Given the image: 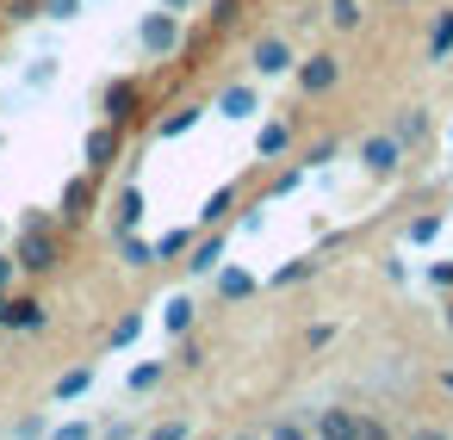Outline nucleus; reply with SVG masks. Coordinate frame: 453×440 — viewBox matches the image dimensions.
Masks as SVG:
<instances>
[{
    "instance_id": "nucleus-3",
    "label": "nucleus",
    "mask_w": 453,
    "mask_h": 440,
    "mask_svg": "<svg viewBox=\"0 0 453 440\" xmlns=\"http://www.w3.org/2000/svg\"><path fill=\"white\" fill-rule=\"evenodd\" d=\"M311 434H323V440H379L385 434V421L379 415H366V409H317L311 415Z\"/></svg>"
},
{
    "instance_id": "nucleus-21",
    "label": "nucleus",
    "mask_w": 453,
    "mask_h": 440,
    "mask_svg": "<svg viewBox=\"0 0 453 440\" xmlns=\"http://www.w3.org/2000/svg\"><path fill=\"white\" fill-rule=\"evenodd\" d=\"M88 391H94V366H69V372L50 384V397H57V403H75V397H88Z\"/></svg>"
},
{
    "instance_id": "nucleus-47",
    "label": "nucleus",
    "mask_w": 453,
    "mask_h": 440,
    "mask_svg": "<svg viewBox=\"0 0 453 440\" xmlns=\"http://www.w3.org/2000/svg\"><path fill=\"white\" fill-rule=\"evenodd\" d=\"M447 329H453V310H447Z\"/></svg>"
},
{
    "instance_id": "nucleus-4",
    "label": "nucleus",
    "mask_w": 453,
    "mask_h": 440,
    "mask_svg": "<svg viewBox=\"0 0 453 440\" xmlns=\"http://www.w3.org/2000/svg\"><path fill=\"white\" fill-rule=\"evenodd\" d=\"M292 81H298L304 100H323V94L342 87V57H335V50H311V57L292 63Z\"/></svg>"
},
{
    "instance_id": "nucleus-16",
    "label": "nucleus",
    "mask_w": 453,
    "mask_h": 440,
    "mask_svg": "<svg viewBox=\"0 0 453 440\" xmlns=\"http://www.w3.org/2000/svg\"><path fill=\"white\" fill-rule=\"evenodd\" d=\"M286 149H292V125L286 118H267L261 137H255V162H280Z\"/></svg>"
},
{
    "instance_id": "nucleus-33",
    "label": "nucleus",
    "mask_w": 453,
    "mask_h": 440,
    "mask_svg": "<svg viewBox=\"0 0 453 440\" xmlns=\"http://www.w3.org/2000/svg\"><path fill=\"white\" fill-rule=\"evenodd\" d=\"M434 236H441V217H434V211H428V217H416V224H410V248H428V242H434Z\"/></svg>"
},
{
    "instance_id": "nucleus-1",
    "label": "nucleus",
    "mask_w": 453,
    "mask_h": 440,
    "mask_svg": "<svg viewBox=\"0 0 453 440\" xmlns=\"http://www.w3.org/2000/svg\"><path fill=\"white\" fill-rule=\"evenodd\" d=\"M13 261L26 279H44L63 267V236H57V217L50 224H19V242H13Z\"/></svg>"
},
{
    "instance_id": "nucleus-27",
    "label": "nucleus",
    "mask_w": 453,
    "mask_h": 440,
    "mask_svg": "<svg viewBox=\"0 0 453 440\" xmlns=\"http://www.w3.org/2000/svg\"><path fill=\"white\" fill-rule=\"evenodd\" d=\"M187 242H193V230H162V236H156V261H180Z\"/></svg>"
},
{
    "instance_id": "nucleus-7",
    "label": "nucleus",
    "mask_w": 453,
    "mask_h": 440,
    "mask_svg": "<svg viewBox=\"0 0 453 440\" xmlns=\"http://www.w3.org/2000/svg\"><path fill=\"white\" fill-rule=\"evenodd\" d=\"M0 329H13V335H44V329H50V304H44V298H32V292H7Z\"/></svg>"
},
{
    "instance_id": "nucleus-26",
    "label": "nucleus",
    "mask_w": 453,
    "mask_h": 440,
    "mask_svg": "<svg viewBox=\"0 0 453 440\" xmlns=\"http://www.w3.org/2000/svg\"><path fill=\"white\" fill-rule=\"evenodd\" d=\"M0 19H7V26H32V19H44V7H38V0H0Z\"/></svg>"
},
{
    "instance_id": "nucleus-46",
    "label": "nucleus",
    "mask_w": 453,
    "mask_h": 440,
    "mask_svg": "<svg viewBox=\"0 0 453 440\" xmlns=\"http://www.w3.org/2000/svg\"><path fill=\"white\" fill-rule=\"evenodd\" d=\"M0 310H7V292H0Z\"/></svg>"
},
{
    "instance_id": "nucleus-35",
    "label": "nucleus",
    "mask_w": 453,
    "mask_h": 440,
    "mask_svg": "<svg viewBox=\"0 0 453 440\" xmlns=\"http://www.w3.org/2000/svg\"><path fill=\"white\" fill-rule=\"evenodd\" d=\"M50 434H57V440H88V434H100V428H94V421H57Z\"/></svg>"
},
{
    "instance_id": "nucleus-28",
    "label": "nucleus",
    "mask_w": 453,
    "mask_h": 440,
    "mask_svg": "<svg viewBox=\"0 0 453 440\" xmlns=\"http://www.w3.org/2000/svg\"><path fill=\"white\" fill-rule=\"evenodd\" d=\"M329 26L335 32H360V0H329Z\"/></svg>"
},
{
    "instance_id": "nucleus-41",
    "label": "nucleus",
    "mask_w": 453,
    "mask_h": 440,
    "mask_svg": "<svg viewBox=\"0 0 453 440\" xmlns=\"http://www.w3.org/2000/svg\"><path fill=\"white\" fill-rule=\"evenodd\" d=\"M267 434H280V440H298V434H311V421H273Z\"/></svg>"
},
{
    "instance_id": "nucleus-38",
    "label": "nucleus",
    "mask_w": 453,
    "mask_h": 440,
    "mask_svg": "<svg viewBox=\"0 0 453 440\" xmlns=\"http://www.w3.org/2000/svg\"><path fill=\"white\" fill-rule=\"evenodd\" d=\"M428 285H434V292H453V261H434V267H428Z\"/></svg>"
},
{
    "instance_id": "nucleus-42",
    "label": "nucleus",
    "mask_w": 453,
    "mask_h": 440,
    "mask_svg": "<svg viewBox=\"0 0 453 440\" xmlns=\"http://www.w3.org/2000/svg\"><path fill=\"white\" fill-rule=\"evenodd\" d=\"M304 341H311V347H329V341H335V322H317V329H311Z\"/></svg>"
},
{
    "instance_id": "nucleus-6",
    "label": "nucleus",
    "mask_w": 453,
    "mask_h": 440,
    "mask_svg": "<svg viewBox=\"0 0 453 440\" xmlns=\"http://www.w3.org/2000/svg\"><path fill=\"white\" fill-rule=\"evenodd\" d=\"M112 162H125V131L100 118V125L88 131V143H81V168L106 180V174H112Z\"/></svg>"
},
{
    "instance_id": "nucleus-5",
    "label": "nucleus",
    "mask_w": 453,
    "mask_h": 440,
    "mask_svg": "<svg viewBox=\"0 0 453 440\" xmlns=\"http://www.w3.org/2000/svg\"><path fill=\"white\" fill-rule=\"evenodd\" d=\"M100 118H106V125H119V131L143 125V81H131V75L106 81V94H100Z\"/></svg>"
},
{
    "instance_id": "nucleus-29",
    "label": "nucleus",
    "mask_w": 453,
    "mask_h": 440,
    "mask_svg": "<svg viewBox=\"0 0 453 440\" xmlns=\"http://www.w3.org/2000/svg\"><path fill=\"white\" fill-rule=\"evenodd\" d=\"M137 335H143V310H125V316L112 322V347H131Z\"/></svg>"
},
{
    "instance_id": "nucleus-32",
    "label": "nucleus",
    "mask_w": 453,
    "mask_h": 440,
    "mask_svg": "<svg viewBox=\"0 0 453 440\" xmlns=\"http://www.w3.org/2000/svg\"><path fill=\"white\" fill-rule=\"evenodd\" d=\"M304 180H311V168H304V162H298V168H286V174L273 180V199H292V193H298Z\"/></svg>"
},
{
    "instance_id": "nucleus-34",
    "label": "nucleus",
    "mask_w": 453,
    "mask_h": 440,
    "mask_svg": "<svg viewBox=\"0 0 453 440\" xmlns=\"http://www.w3.org/2000/svg\"><path fill=\"white\" fill-rule=\"evenodd\" d=\"M7 434H19V440H38V434H50V421H44V415H19Z\"/></svg>"
},
{
    "instance_id": "nucleus-20",
    "label": "nucleus",
    "mask_w": 453,
    "mask_h": 440,
    "mask_svg": "<svg viewBox=\"0 0 453 440\" xmlns=\"http://www.w3.org/2000/svg\"><path fill=\"white\" fill-rule=\"evenodd\" d=\"M218 118H255V87H249V81L224 87V94H218Z\"/></svg>"
},
{
    "instance_id": "nucleus-31",
    "label": "nucleus",
    "mask_w": 453,
    "mask_h": 440,
    "mask_svg": "<svg viewBox=\"0 0 453 440\" xmlns=\"http://www.w3.org/2000/svg\"><path fill=\"white\" fill-rule=\"evenodd\" d=\"M57 81V57H32V69H26V87H50Z\"/></svg>"
},
{
    "instance_id": "nucleus-12",
    "label": "nucleus",
    "mask_w": 453,
    "mask_h": 440,
    "mask_svg": "<svg viewBox=\"0 0 453 440\" xmlns=\"http://www.w3.org/2000/svg\"><path fill=\"white\" fill-rule=\"evenodd\" d=\"M236 199H242V186H236V180H224V186H211V193H205V205H199V230H218V224H230V211H236Z\"/></svg>"
},
{
    "instance_id": "nucleus-45",
    "label": "nucleus",
    "mask_w": 453,
    "mask_h": 440,
    "mask_svg": "<svg viewBox=\"0 0 453 440\" xmlns=\"http://www.w3.org/2000/svg\"><path fill=\"white\" fill-rule=\"evenodd\" d=\"M447 149H453V125H447Z\"/></svg>"
},
{
    "instance_id": "nucleus-19",
    "label": "nucleus",
    "mask_w": 453,
    "mask_h": 440,
    "mask_svg": "<svg viewBox=\"0 0 453 440\" xmlns=\"http://www.w3.org/2000/svg\"><path fill=\"white\" fill-rule=\"evenodd\" d=\"M193 322H199V304H193L187 292L162 304V329H168V335H193Z\"/></svg>"
},
{
    "instance_id": "nucleus-37",
    "label": "nucleus",
    "mask_w": 453,
    "mask_h": 440,
    "mask_svg": "<svg viewBox=\"0 0 453 440\" xmlns=\"http://www.w3.org/2000/svg\"><path fill=\"white\" fill-rule=\"evenodd\" d=\"M150 434H156V440H187V434H193V421H156Z\"/></svg>"
},
{
    "instance_id": "nucleus-22",
    "label": "nucleus",
    "mask_w": 453,
    "mask_h": 440,
    "mask_svg": "<svg viewBox=\"0 0 453 440\" xmlns=\"http://www.w3.org/2000/svg\"><path fill=\"white\" fill-rule=\"evenodd\" d=\"M447 57H453V7H441L428 26V63H447Z\"/></svg>"
},
{
    "instance_id": "nucleus-8",
    "label": "nucleus",
    "mask_w": 453,
    "mask_h": 440,
    "mask_svg": "<svg viewBox=\"0 0 453 440\" xmlns=\"http://www.w3.org/2000/svg\"><path fill=\"white\" fill-rule=\"evenodd\" d=\"M224 248H230L224 224H218V230H205V236H193V242H187V254H180L187 279H211V273H218V261H224Z\"/></svg>"
},
{
    "instance_id": "nucleus-36",
    "label": "nucleus",
    "mask_w": 453,
    "mask_h": 440,
    "mask_svg": "<svg viewBox=\"0 0 453 440\" xmlns=\"http://www.w3.org/2000/svg\"><path fill=\"white\" fill-rule=\"evenodd\" d=\"M19 285V261H13V248H0V292H13Z\"/></svg>"
},
{
    "instance_id": "nucleus-30",
    "label": "nucleus",
    "mask_w": 453,
    "mask_h": 440,
    "mask_svg": "<svg viewBox=\"0 0 453 440\" xmlns=\"http://www.w3.org/2000/svg\"><path fill=\"white\" fill-rule=\"evenodd\" d=\"M38 7H44V19L69 26V19H81V7H88V0H38Z\"/></svg>"
},
{
    "instance_id": "nucleus-40",
    "label": "nucleus",
    "mask_w": 453,
    "mask_h": 440,
    "mask_svg": "<svg viewBox=\"0 0 453 440\" xmlns=\"http://www.w3.org/2000/svg\"><path fill=\"white\" fill-rule=\"evenodd\" d=\"M180 366H187V372H193V366H205V347H199V341H187V335H180Z\"/></svg>"
},
{
    "instance_id": "nucleus-48",
    "label": "nucleus",
    "mask_w": 453,
    "mask_h": 440,
    "mask_svg": "<svg viewBox=\"0 0 453 440\" xmlns=\"http://www.w3.org/2000/svg\"><path fill=\"white\" fill-rule=\"evenodd\" d=\"M0 236H7V224H0Z\"/></svg>"
},
{
    "instance_id": "nucleus-15",
    "label": "nucleus",
    "mask_w": 453,
    "mask_h": 440,
    "mask_svg": "<svg viewBox=\"0 0 453 440\" xmlns=\"http://www.w3.org/2000/svg\"><path fill=\"white\" fill-rule=\"evenodd\" d=\"M199 118H205V106H174L168 118H156V125H150V137H156V143H174V137H187Z\"/></svg>"
},
{
    "instance_id": "nucleus-44",
    "label": "nucleus",
    "mask_w": 453,
    "mask_h": 440,
    "mask_svg": "<svg viewBox=\"0 0 453 440\" xmlns=\"http://www.w3.org/2000/svg\"><path fill=\"white\" fill-rule=\"evenodd\" d=\"M441 391H447V397H453V366H447V372H441Z\"/></svg>"
},
{
    "instance_id": "nucleus-25",
    "label": "nucleus",
    "mask_w": 453,
    "mask_h": 440,
    "mask_svg": "<svg viewBox=\"0 0 453 440\" xmlns=\"http://www.w3.org/2000/svg\"><path fill=\"white\" fill-rule=\"evenodd\" d=\"M162 378H168V360H143V366H131V378H125V384L143 397V391H156Z\"/></svg>"
},
{
    "instance_id": "nucleus-9",
    "label": "nucleus",
    "mask_w": 453,
    "mask_h": 440,
    "mask_svg": "<svg viewBox=\"0 0 453 440\" xmlns=\"http://www.w3.org/2000/svg\"><path fill=\"white\" fill-rule=\"evenodd\" d=\"M292 44L280 38V32H267V38H255V50H249V69L261 75V81H280V75H292Z\"/></svg>"
},
{
    "instance_id": "nucleus-43",
    "label": "nucleus",
    "mask_w": 453,
    "mask_h": 440,
    "mask_svg": "<svg viewBox=\"0 0 453 440\" xmlns=\"http://www.w3.org/2000/svg\"><path fill=\"white\" fill-rule=\"evenodd\" d=\"M156 7H168V13H193V0H156Z\"/></svg>"
},
{
    "instance_id": "nucleus-24",
    "label": "nucleus",
    "mask_w": 453,
    "mask_h": 440,
    "mask_svg": "<svg viewBox=\"0 0 453 440\" xmlns=\"http://www.w3.org/2000/svg\"><path fill=\"white\" fill-rule=\"evenodd\" d=\"M242 13H249V0H211V13H205V32H230Z\"/></svg>"
},
{
    "instance_id": "nucleus-23",
    "label": "nucleus",
    "mask_w": 453,
    "mask_h": 440,
    "mask_svg": "<svg viewBox=\"0 0 453 440\" xmlns=\"http://www.w3.org/2000/svg\"><path fill=\"white\" fill-rule=\"evenodd\" d=\"M304 279H317V261H311V254L286 261V267H280V273H273L267 285H273V292H292V285H304Z\"/></svg>"
},
{
    "instance_id": "nucleus-18",
    "label": "nucleus",
    "mask_w": 453,
    "mask_h": 440,
    "mask_svg": "<svg viewBox=\"0 0 453 440\" xmlns=\"http://www.w3.org/2000/svg\"><path fill=\"white\" fill-rule=\"evenodd\" d=\"M391 137H397V143H403V156H410V149L428 137V112H422V106H403V112L391 118Z\"/></svg>"
},
{
    "instance_id": "nucleus-17",
    "label": "nucleus",
    "mask_w": 453,
    "mask_h": 440,
    "mask_svg": "<svg viewBox=\"0 0 453 440\" xmlns=\"http://www.w3.org/2000/svg\"><path fill=\"white\" fill-rule=\"evenodd\" d=\"M112 248H119V261H125L131 273H143V267H156V242H143L137 230H119V236H112Z\"/></svg>"
},
{
    "instance_id": "nucleus-14",
    "label": "nucleus",
    "mask_w": 453,
    "mask_h": 440,
    "mask_svg": "<svg viewBox=\"0 0 453 440\" xmlns=\"http://www.w3.org/2000/svg\"><path fill=\"white\" fill-rule=\"evenodd\" d=\"M255 285H261V279H255L249 267H224V261H218V304H242V298H255Z\"/></svg>"
},
{
    "instance_id": "nucleus-11",
    "label": "nucleus",
    "mask_w": 453,
    "mask_h": 440,
    "mask_svg": "<svg viewBox=\"0 0 453 440\" xmlns=\"http://www.w3.org/2000/svg\"><path fill=\"white\" fill-rule=\"evenodd\" d=\"M94 205H100V174H75L69 186H63V199H57V211H63V224H88L94 217Z\"/></svg>"
},
{
    "instance_id": "nucleus-39",
    "label": "nucleus",
    "mask_w": 453,
    "mask_h": 440,
    "mask_svg": "<svg viewBox=\"0 0 453 440\" xmlns=\"http://www.w3.org/2000/svg\"><path fill=\"white\" fill-rule=\"evenodd\" d=\"M335 149H342V143H335V137H323V143H317V149H311V156H304V168H323V162H329V156H335Z\"/></svg>"
},
{
    "instance_id": "nucleus-2",
    "label": "nucleus",
    "mask_w": 453,
    "mask_h": 440,
    "mask_svg": "<svg viewBox=\"0 0 453 440\" xmlns=\"http://www.w3.org/2000/svg\"><path fill=\"white\" fill-rule=\"evenodd\" d=\"M137 44H143V57H150V63H168V57H180V44H187V32H180V13H168V7L143 13V19H137Z\"/></svg>"
},
{
    "instance_id": "nucleus-10",
    "label": "nucleus",
    "mask_w": 453,
    "mask_h": 440,
    "mask_svg": "<svg viewBox=\"0 0 453 440\" xmlns=\"http://www.w3.org/2000/svg\"><path fill=\"white\" fill-rule=\"evenodd\" d=\"M360 168H366V174H379V180H391V174L403 168V143H397L391 131H372V137H360Z\"/></svg>"
},
{
    "instance_id": "nucleus-13",
    "label": "nucleus",
    "mask_w": 453,
    "mask_h": 440,
    "mask_svg": "<svg viewBox=\"0 0 453 440\" xmlns=\"http://www.w3.org/2000/svg\"><path fill=\"white\" fill-rule=\"evenodd\" d=\"M143 211H150V205H143V186H137V180H125V186H119V199H112V236H119V230H137V224H143Z\"/></svg>"
}]
</instances>
